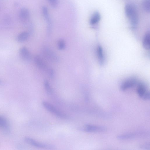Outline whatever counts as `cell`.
<instances>
[{"mask_svg": "<svg viewBox=\"0 0 150 150\" xmlns=\"http://www.w3.org/2000/svg\"><path fill=\"white\" fill-rule=\"evenodd\" d=\"M107 129L105 127H104L91 125H87L83 129L85 131L88 132H104L106 131Z\"/></svg>", "mask_w": 150, "mask_h": 150, "instance_id": "8", "label": "cell"}, {"mask_svg": "<svg viewBox=\"0 0 150 150\" xmlns=\"http://www.w3.org/2000/svg\"><path fill=\"white\" fill-rule=\"evenodd\" d=\"M144 48L147 50H149L150 48V34L149 32H147L145 35L143 41Z\"/></svg>", "mask_w": 150, "mask_h": 150, "instance_id": "13", "label": "cell"}, {"mask_svg": "<svg viewBox=\"0 0 150 150\" xmlns=\"http://www.w3.org/2000/svg\"><path fill=\"white\" fill-rule=\"evenodd\" d=\"M142 6L143 10L146 12H149L150 9V0H143Z\"/></svg>", "mask_w": 150, "mask_h": 150, "instance_id": "17", "label": "cell"}, {"mask_svg": "<svg viewBox=\"0 0 150 150\" xmlns=\"http://www.w3.org/2000/svg\"><path fill=\"white\" fill-rule=\"evenodd\" d=\"M42 12L43 16L46 19L48 25V29H50L51 28V23L49 19L48 10L46 7L44 6L42 8Z\"/></svg>", "mask_w": 150, "mask_h": 150, "instance_id": "16", "label": "cell"}, {"mask_svg": "<svg viewBox=\"0 0 150 150\" xmlns=\"http://www.w3.org/2000/svg\"><path fill=\"white\" fill-rule=\"evenodd\" d=\"M136 136L135 134H128L119 136L117 138L120 140H126L134 138Z\"/></svg>", "mask_w": 150, "mask_h": 150, "instance_id": "18", "label": "cell"}, {"mask_svg": "<svg viewBox=\"0 0 150 150\" xmlns=\"http://www.w3.org/2000/svg\"><path fill=\"white\" fill-rule=\"evenodd\" d=\"M30 17L29 10L26 8H22L19 13V18L20 20L24 22L28 21Z\"/></svg>", "mask_w": 150, "mask_h": 150, "instance_id": "9", "label": "cell"}, {"mask_svg": "<svg viewBox=\"0 0 150 150\" xmlns=\"http://www.w3.org/2000/svg\"><path fill=\"white\" fill-rule=\"evenodd\" d=\"M58 48L59 50L64 49L65 46V43L63 39H60L58 42Z\"/></svg>", "mask_w": 150, "mask_h": 150, "instance_id": "20", "label": "cell"}, {"mask_svg": "<svg viewBox=\"0 0 150 150\" xmlns=\"http://www.w3.org/2000/svg\"><path fill=\"white\" fill-rule=\"evenodd\" d=\"M0 129L5 134L10 132V126L8 121L4 117L0 115Z\"/></svg>", "mask_w": 150, "mask_h": 150, "instance_id": "6", "label": "cell"}, {"mask_svg": "<svg viewBox=\"0 0 150 150\" xmlns=\"http://www.w3.org/2000/svg\"><path fill=\"white\" fill-rule=\"evenodd\" d=\"M44 85L47 93L49 94H52L53 92V90L49 81L47 80H45L44 82Z\"/></svg>", "mask_w": 150, "mask_h": 150, "instance_id": "19", "label": "cell"}, {"mask_svg": "<svg viewBox=\"0 0 150 150\" xmlns=\"http://www.w3.org/2000/svg\"><path fill=\"white\" fill-rule=\"evenodd\" d=\"M125 10L131 25L133 26H136L138 22V16L136 7L131 4H128L125 5Z\"/></svg>", "mask_w": 150, "mask_h": 150, "instance_id": "1", "label": "cell"}, {"mask_svg": "<svg viewBox=\"0 0 150 150\" xmlns=\"http://www.w3.org/2000/svg\"><path fill=\"white\" fill-rule=\"evenodd\" d=\"M29 37V34L27 32H23L20 34L17 38V40L19 42H23L26 41Z\"/></svg>", "mask_w": 150, "mask_h": 150, "instance_id": "14", "label": "cell"}, {"mask_svg": "<svg viewBox=\"0 0 150 150\" xmlns=\"http://www.w3.org/2000/svg\"><path fill=\"white\" fill-rule=\"evenodd\" d=\"M137 92L139 96L145 100H148L150 99V93L143 83H140L138 86Z\"/></svg>", "mask_w": 150, "mask_h": 150, "instance_id": "4", "label": "cell"}, {"mask_svg": "<svg viewBox=\"0 0 150 150\" xmlns=\"http://www.w3.org/2000/svg\"><path fill=\"white\" fill-rule=\"evenodd\" d=\"M137 84V81L136 79H129L122 83L121 86V90L122 91H125L134 87Z\"/></svg>", "mask_w": 150, "mask_h": 150, "instance_id": "5", "label": "cell"}, {"mask_svg": "<svg viewBox=\"0 0 150 150\" xmlns=\"http://www.w3.org/2000/svg\"><path fill=\"white\" fill-rule=\"evenodd\" d=\"M1 81H0V84H1Z\"/></svg>", "mask_w": 150, "mask_h": 150, "instance_id": "24", "label": "cell"}, {"mask_svg": "<svg viewBox=\"0 0 150 150\" xmlns=\"http://www.w3.org/2000/svg\"><path fill=\"white\" fill-rule=\"evenodd\" d=\"M24 140L26 143L36 147L50 149H53L54 147L52 145L42 143L29 137H25Z\"/></svg>", "mask_w": 150, "mask_h": 150, "instance_id": "3", "label": "cell"}, {"mask_svg": "<svg viewBox=\"0 0 150 150\" xmlns=\"http://www.w3.org/2000/svg\"><path fill=\"white\" fill-rule=\"evenodd\" d=\"M50 4L54 7H57L58 4V0H48Z\"/></svg>", "mask_w": 150, "mask_h": 150, "instance_id": "21", "label": "cell"}, {"mask_svg": "<svg viewBox=\"0 0 150 150\" xmlns=\"http://www.w3.org/2000/svg\"><path fill=\"white\" fill-rule=\"evenodd\" d=\"M19 54L20 57L24 60L29 61L31 59V54L28 49L25 47H22L20 49Z\"/></svg>", "mask_w": 150, "mask_h": 150, "instance_id": "10", "label": "cell"}, {"mask_svg": "<svg viewBox=\"0 0 150 150\" xmlns=\"http://www.w3.org/2000/svg\"><path fill=\"white\" fill-rule=\"evenodd\" d=\"M97 56L99 61L101 63H103L104 60V56L102 48L101 46L99 45L97 48Z\"/></svg>", "mask_w": 150, "mask_h": 150, "instance_id": "15", "label": "cell"}, {"mask_svg": "<svg viewBox=\"0 0 150 150\" xmlns=\"http://www.w3.org/2000/svg\"><path fill=\"white\" fill-rule=\"evenodd\" d=\"M48 73L50 77L51 78H53L54 77V73L53 70L50 69L48 71Z\"/></svg>", "mask_w": 150, "mask_h": 150, "instance_id": "22", "label": "cell"}, {"mask_svg": "<svg viewBox=\"0 0 150 150\" xmlns=\"http://www.w3.org/2000/svg\"><path fill=\"white\" fill-rule=\"evenodd\" d=\"M34 60L36 65L40 69L43 70L46 69V65L44 61L40 56H36Z\"/></svg>", "mask_w": 150, "mask_h": 150, "instance_id": "11", "label": "cell"}, {"mask_svg": "<svg viewBox=\"0 0 150 150\" xmlns=\"http://www.w3.org/2000/svg\"><path fill=\"white\" fill-rule=\"evenodd\" d=\"M101 16L98 12H96L92 15L90 20V23L92 25L98 24L100 20Z\"/></svg>", "mask_w": 150, "mask_h": 150, "instance_id": "12", "label": "cell"}, {"mask_svg": "<svg viewBox=\"0 0 150 150\" xmlns=\"http://www.w3.org/2000/svg\"><path fill=\"white\" fill-rule=\"evenodd\" d=\"M43 51L44 56L49 60L53 62H56L58 60L56 55L51 50L45 48L43 49Z\"/></svg>", "mask_w": 150, "mask_h": 150, "instance_id": "7", "label": "cell"}, {"mask_svg": "<svg viewBox=\"0 0 150 150\" xmlns=\"http://www.w3.org/2000/svg\"><path fill=\"white\" fill-rule=\"evenodd\" d=\"M143 147L145 148V149H148V148L149 149V145L148 144H145L143 146Z\"/></svg>", "mask_w": 150, "mask_h": 150, "instance_id": "23", "label": "cell"}, {"mask_svg": "<svg viewBox=\"0 0 150 150\" xmlns=\"http://www.w3.org/2000/svg\"><path fill=\"white\" fill-rule=\"evenodd\" d=\"M42 105L47 110L58 117L63 119L67 117L66 114L58 110L51 104L47 102H43L42 103Z\"/></svg>", "mask_w": 150, "mask_h": 150, "instance_id": "2", "label": "cell"}]
</instances>
